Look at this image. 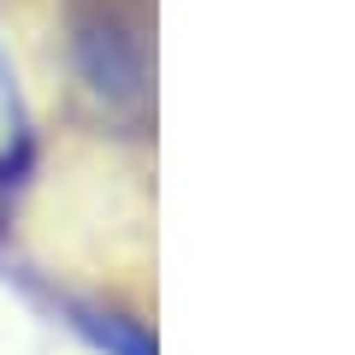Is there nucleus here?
I'll list each match as a JSON object with an SVG mask.
<instances>
[{"mask_svg": "<svg viewBox=\"0 0 355 355\" xmlns=\"http://www.w3.org/2000/svg\"><path fill=\"white\" fill-rule=\"evenodd\" d=\"M65 314H77L71 326H77V331H89V343H95V349H107V355H154V343L142 338L130 320H119V314H101V308H77V302H65Z\"/></svg>", "mask_w": 355, "mask_h": 355, "instance_id": "obj_1", "label": "nucleus"}]
</instances>
